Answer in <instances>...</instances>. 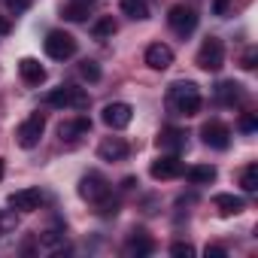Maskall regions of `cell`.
Segmentation results:
<instances>
[{"label":"cell","instance_id":"6da1fadb","mask_svg":"<svg viewBox=\"0 0 258 258\" xmlns=\"http://www.w3.org/2000/svg\"><path fill=\"white\" fill-rule=\"evenodd\" d=\"M201 88L195 85V82H188V79H179V82H173L170 88H167V109L173 112V115H198L201 112Z\"/></svg>","mask_w":258,"mask_h":258},{"label":"cell","instance_id":"7a4b0ae2","mask_svg":"<svg viewBox=\"0 0 258 258\" xmlns=\"http://www.w3.org/2000/svg\"><path fill=\"white\" fill-rule=\"evenodd\" d=\"M46 103L55 106V109H76V112H82V109H88L91 97H88L85 88H76V85H58V88H52V91L46 94Z\"/></svg>","mask_w":258,"mask_h":258},{"label":"cell","instance_id":"3957f363","mask_svg":"<svg viewBox=\"0 0 258 258\" xmlns=\"http://www.w3.org/2000/svg\"><path fill=\"white\" fill-rule=\"evenodd\" d=\"M195 64H198L201 70H207V73H219V70L225 67V43H222L219 37H207V40L201 43V49H198Z\"/></svg>","mask_w":258,"mask_h":258},{"label":"cell","instance_id":"277c9868","mask_svg":"<svg viewBox=\"0 0 258 258\" xmlns=\"http://www.w3.org/2000/svg\"><path fill=\"white\" fill-rule=\"evenodd\" d=\"M43 46H46V55L52 58V61H67V58H73L76 55V37L73 34H67V31H49L46 34V40H43Z\"/></svg>","mask_w":258,"mask_h":258},{"label":"cell","instance_id":"5b68a950","mask_svg":"<svg viewBox=\"0 0 258 258\" xmlns=\"http://www.w3.org/2000/svg\"><path fill=\"white\" fill-rule=\"evenodd\" d=\"M43 131H46V115H43V112H31V115L19 124L16 143H19L22 149H34V146H40Z\"/></svg>","mask_w":258,"mask_h":258},{"label":"cell","instance_id":"8992f818","mask_svg":"<svg viewBox=\"0 0 258 258\" xmlns=\"http://www.w3.org/2000/svg\"><path fill=\"white\" fill-rule=\"evenodd\" d=\"M167 25H170V31L176 34V37H191L195 34V28H198V13L191 10V7H170V13H167Z\"/></svg>","mask_w":258,"mask_h":258},{"label":"cell","instance_id":"52a82bcc","mask_svg":"<svg viewBox=\"0 0 258 258\" xmlns=\"http://www.w3.org/2000/svg\"><path fill=\"white\" fill-rule=\"evenodd\" d=\"M100 118H103L106 127H112V131H124V127L134 121V106H131V103H124V100L106 103L103 112H100Z\"/></svg>","mask_w":258,"mask_h":258},{"label":"cell","instance_id":"ba28073f","mask_svg":"<svg viewBox=\"0 0 258 258\" xmlns=\"http://www.w3.org/2000/svg\"><path fill=\"white\" fill-rule=\"evenodd\" d=\"M103 195H109V182H106L97 170H91V173H85V176L79 179V198H82V201L97 204Z\"/></svg>","mask_w":258,"mask_h":258},{"label":"cell","instance_id":"9c48e42d","mask_svg":"<svg viewBox=\"0 0 258 258\" xmlns=\"http://www.w3.org/2000/svg\"><path fill=\"white\" fill-rule=\"evenodd\" d=\"M201 137H204V143H207L210 149H228V146H231V127H228L225 121L213 118V121H207V124L201 127Z\"/></svg>","mask_w":258,"mask_h":258},{"label":"cell","instance_id":"30bf717a","mask_svg":"<svg viewBox=\"0 0 258 258\" xmlns=\"http://www.w3.org/2000/svg\"><path fill=\"white\" fill-rule=\"evenodd\" d=\"M182 161H179V155H161L158 161H152V167H149V176L152 179H158V182H167V179H176V176H182Z\"/></svg>","mask_w":258,"mask_h":258},{"label":"cell","instance_id":"8fae6325","mask_svg":"<svg viewBox=\"0 0 258 258\" xmlns=\"http://www.w3.org/2000/svg\"><path fill=\"white\" fill-rule=\"evenodd\" d=\"M40 204H43L40 188H19V191L10 195V207L16 213H34V210H40Z\"/></svg>","mask_w":258,"mask_h":258},{"label":"cell","instance_id":"7c38bea8","mask_svg":"<svg viewBox=\"0 0 258 258\" xmlns=\"http://www.w3.org/2000/svg\"><path fill=\"white\" fill-rule=\"evenodd\" d=\"M127 152H131V146H127L121 137H103L100 140V146H97V155H100V161H124L127 158Z\"/></svg>","mask_w":258,"mask_h":258},{"label":"cell","instance_id":"4fadbf2b","mask_svg":"<svg viewBox=\"0 0 258 258\" xmlns=\"http://www.w3.org/2000/svg\"><path fill=\"white\" fill-rule=\"evenodd\" d=\"M121 252H124L127 258H146V255L155 252V240H152L149 234H143V231H134L131 237H127V243H124Z\"/></svg>","mask_w":258,"mask_h":258},{"label":"cell","instance_id":"5bb4252c","mask_svg":"<svg viewBox=\"0 0 258 258\" xmlns=\"http://www.w3.org/2000/svg\"><path fill=\"white\" fill-rule=\"evenodd\" d=\"M88 131H91V121H88L85 115H79V118H67V121L58 124V137L67 140V143H73V140H79V137H88Z\"/></svg>","mask_w":258,"mask_h":258},{"label":"cell","instance_id":"9a60e30c","mask_svg":"<svg viewBox=\"0 0 258 258\" xmlns=\"http://www.w3.org/2000/svg\"><path fill=\"white\" fill-rule=\"evenodd\" d=\"M146 64H149L152 70H167V67L173 64V49H170L167 43H152V46L146 49Z\"/></svg>","mask_w":258,"mask_h":258},{"label":"cell","instance_id":"2e32d148","mask_svg":"<svg viewBox=\"0 0 258 258\" xmlns=\"http://www.w3.org/2000/svg\"><path fill=\"white\" fill-rule=\"evenodd\" d=\"M185 131H179V127H164V131L158 134V149H167L170 155H179L185 149Z\"/></svg>","mask_w":258,"mask_h":258},{"label":"cell","instance_id":"e0dca14e","mask_svg":"<svg viewBox=\"0 0 258 258\" xmlns=\"http://www.w3.org/2000/svg\"><path fill=\"white\" fill-rule=\"evenodd\" d=\"M19 73H22L25 85H40V82H46V67H43L37 58H22V61H19Z\"/></svg>","mask_w":258,"mask_h":258},{"label":"cell","instance_id":"ac0fdd59","mask_svg":"<svg viewBox=\"0 0 258 258\" xmlns=\"http://www.w3.org/2000/svg\"><path fill=\"white\" fill-rule=\"evenodd\" d=\"M213 207L219 210V216H240L246 210V201L237 198V195H216L213 198Z\"/></svg>","mask_w":258,"mask_h":258},{"label":"cell","instance_id":"d6986e66","mask_svg":"<svg viewBox=\"0 0 258 258\" xmlns=\"http://www.w3.org/2000/svg\"><path fill=\"white\" fill-rule=\"evenodd\" d=\"M240 97H243V85H240V82H231V79H228V82H219V85H216V100H219V103L234 106Z\"/></svg>","mask_w":258,"mask_h":258},{"label":"cell","instance_id":"ffe728a7","mask_svg":"<svg viewBox=\"0 0 258 258\" xmlns=\"http://www.w3.org/2000/svg\"><path fill=\"white\" fill-rule=\"evenodd\" d=\"M185 176H188V182H191V185H210V182H216L219 170H216L213 164H195V167H188V170H185Z\"/></svg>","mask_w":258,"mask_h":258},{"label":"cell","instance_id":"44dd1931","mask_svg":"<svg viewBox=\"0 0 258 258\" xmlns=\"http://www.w3.org/2000/svg\"><path fill=\"white\" fill-rule=\"evenodd\" d=\"M118 7L127 19H134V22H146L149 19V4L146 0H118Z\"/></svg>","mask_w":258,"mask_h":258},{"label":"cell","instance_id":"7402d4cb","mask_svg":"<svg viewBox=\"0 0 258 258\" xmlns=\"http://www.w3.org/2000/svg\"><path fill=\"white\" fill-rule=\"evenodd\" d=\"M118 28H115V22H112V16H103V19H97L94 25H91V37L94 40H112V34H115Z\"/></svg>","mask_w":258,"mask_h":258},{"label":"cell","instance_id":"603a6c76","mask_svg":"<svg viewBox=\"0 0 258 258\" xmlns=\"http://www.w3.org/2000/svg\"><path fill=\"white\" fill-rule=\"evenodd\" d=\"M240 188L243 191H258V164H249V167H243V173H240Z\"/></svg>","mask_w":258,"mask_h":258},{"label":"cell","instance_id":"cb8c5ba5","mask_svg":"<svg viewBox=\"0 0 258 258\" xmlns=\"http://www.w3.org/2000/svg\"><path fill=\"white\" fill-rule=\"evenodd\" d=\"M61 16H64L67 22H85V19H88V7H85V4H76V0H70Z\"/></svg>","mask_w":258,"mask_h":258},{"label":"cell","instance_id":"d4e9b609","mask_svg":"<svg viewBox=\"0 0 258 258\" xmlns=\"http://www.w3.org/2000/svg\"><path fill=\"white\" fill-rule=\"evenodd\" d=\"M79 76H82L85 82H100V76H103V73H100V64H97V61L85 58V61L79 64Z\"/></svg>","mask_w":258,"mask_h":258},{"label":"cell","instance_id":"484cf974","mask_svg":"<svg viewBox=\"0 0 258 258\" xmlns=\"http://www.w3.org/2000/svg\"><path fill=\"white\" fill-rule=\"evenodd\" d=\"M94 207H97V216H103V219H109V216H115V213H118V201L112 198V191H109V195H103Z\"/></svg>","mask_w":258,"mask_h":258},{"label":"cell","instance_id":"4316f807","mask_svg":"<svg viewBox=\"0 0 258 258\" xmlns=\"http://www.w3.org/2000/svg\"><path fill=\"white\" fill-rule=\"evenodd\" d=\"M16 228H19L16 210H4L0 213V234H16Z\"/></svg>","mask_w":258,"mask_h":258},{"label":"cell","instance_id":"83f0119b","mask_svg":"<svg viewBox=\"0 0 258 258\" xmlns=\"http://www.w3.org/2000/svg\"><path fill=\"white\" fill-rule=\"evenodd\" d=\"M37 240H40V246H46V249H58V246H64V234H61V231H43Z\"/></svg>","mask_w":258,"mask_h":258},{"label":"cell","instance_id":"f1b7e54d","mask_svg":"<svg viewBox=\"0 0 258 258\" xmlns=\"http://www.w3.org/2000/svg\"><path fill=\"white\" fill-rule=\"evenodd\" d=\"M240 131H243V134H255V131H258L255 112H243V115H240Z\"/></svg>","mask_w":258,"mask_h":258},{"label":"cell","instance_id":"f546056e","mask_svg":"<svg viewBox=\"0 0 258 258\" xmlns=\"http://www.w3.org/2000/svg\"><path fill=\"white\" fill-rule=\"evenodd\" d=\"M195 252H198V249H195V246H191V243H182V240H179V243H173V246H170V255H176V258H191V255H195Z\"/></svg>","mask_w":258,"mask_h":258},{"label":"cell","instance_id":"4dcf8cb0","mask_svg":"<svg viewBox=\"0 0 258 258\" xmlns=\"http://www.w3.org/2000/svg\"><path fill=\"white\" fill-rule=\"evenodd\" d=\"M255 61H258V49L249 46V49L243 52V58H240V67H243V70H255Z\"/></svg>","mask_w":258,"mask_h":258},{"label":"cell","instance_id":"1f68e13d","mask_svg":"<svg viewBox=\"0 0 258 258\" xmlns=\"http://www.w3.org/2000/svg\"><path fill=\"white\" fill-rule=\"evenodd\" d=\"M4 4H7V7H10L13 13H25V10H28V7L34 4V0H4Z\"/></svg>","mask_w":258,"mask_h":258},{"label":"cell","instance_id":"d6a6232c","mask_svg":"<svg viewBox=\"0 0 258 258\" xmlns=\"http://www.w3.org/2000/svg\"><path fill=\"white\" fill-rule=\"evenodd\" d=\"M228 10H231V0H216V4H213L216 16H228Z\"/></svg>","mask_w":258,"mask_h":258},{"label":"cell","instance_id":"836d02e7","mask_svg":"<svg viewBox=\"0 0 258 258\" xmlns=\"http://www.w3.org/2000/svg\"><path fill=\"white\" fill-rule=\"evenodd\" d=\"M204 255H207V258H225V249H222V246H207Z\"/></svg>","mask_w":258,"mask_h":258},{"label":"cell","instance_id":"e575fe53","mask_svg":"<svg viewBox=\"0 0 258 258\" xmlns=\"http://www.w3.org/2000/svg\"><path fill=\"white\" fill-rule=\"evenodd\" d=\"M10 31H13V22H10L7 16H0V37H7Z\"/></svg>","mask_w":258,"mask_h":258},{"label":"cell","instance_id":"d590c367","mask_svg":"<svg viewBox=\"0 0 258 258\" xmlns=\"http://www.w3.org/2000/svg\"><path fill=\"white\" fill-rule=\"evenodd\" d=\"M134 185H137V179H134V176H127V179L121 182V188H134Z\"/></svg>","mask_w":258,"mask_h":258},{"label":"cell","instance_id":"8d00e7d4","mask_svg":"<svg viewBox=\"0 0 258 258\" xmlns=\"http://www.w3.org/2000/svg\"><path fill=\"white\" fill-rule=\"evenodd\" d=\"M4 173H7V161L0 158V179H4Z\"/></svg>","mask_w":258,"mask_h":258},{"label":"cell","instance_id":"74e56055","mask_svg":"<svg viewBox=\"0 0 258 258\" xmlns=\"http://www.w3.org/2000/svg\"><path fill=\"white\" fill-rule=\"evenodd\" d=\"M76 4H85V7H88V4H94V0H76Z\"/></svg>","mask_w":258,"mask_h":258}]
</instances>
